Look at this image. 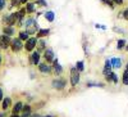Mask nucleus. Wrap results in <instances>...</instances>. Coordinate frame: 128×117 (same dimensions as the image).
Instances as JSON below:
<instances>
[{
    "instance_id": "obj_1",
    "label": "nucleus",
    "mask_w": 128,
    "mask_h": 117,
    "mask_svg": "<svg viewBox=\"0 0 128 117\" xmlns=\"http://www.w3.org/2000/svg\"><path fill=\"white\" fill-rule=\"evenodd\" d=\"M80 80H81V72L76 67H72L70 68V85H72V88H76L80 84Z\"/></svg>"
},
{
    "instance_id": "obj_2",
    "label": "nucleus",
    "mask_w": 128,
    "mask_h": 117,
    "mask_svg": "<svg viewBox=\"0 0 128 117\" xmlns=\"http://www.w3.org/2000/svg\"><path fill=\"white\" fill-rule=\"evenodd\" d=\"M51 86L52 89H55V90H64L67 86V80L64 79V77H58V79H54L51 81Z\"/></svg>"
},
{
    "instance_id": "obj_3",
    "label": "nucleus",
    "mask_w": 128,
    "mask_h": 117,
    "mask_svg": "<svg viewBox=\"0 0 128 117\" xmlns=\"http://www.w3.org/2000/svg\"><path fill=\"white\" fill-rule=\"evenodd\" d=\"M37 41H38V39L36 37V36H34V37H30L28 40H26V42H24V50L26 51H34L35 50V48L37 46Z\"/></svg>"
},
{
    "instance_id": "obj_4",
    "label": "nucleus",
    "mask_w": 128,
    "mask_h": 117,
    "mask_svg": "<svg viewBox=\"0 0 128 117\" xmlns=\"http://www.w3.org/2000/svg\"><path fill=\"white\" fill-rule=\"evenodd\" d=\"M10 48H12V50H13L14 53H18V51H20L22 49H24V44H23V41L20 40L19 37H16V39L12 40Z\"/></svg>"
},
{
    "instance_id": "obj_5",
    "label": "nucleus",
    "mask_w": 128,
    "mask_h": 117,
    "mask_svg": "<svg viewBox=\"0 0 128 117\" xmlns=\"http://www.w3.org/2000/svg\"><path fill=\"white\" fill-rule=\"evenodd\" d=\"M17 22H18V16H17V12L4 17V23H5V26H14Z\"/></svg>"
},
{
    "instance_id": "obj_6",
    "label": "nucleus",
    "mask_w": 128,
    "mask_h": 117,
    "mask_svg": "<svg viewBox=\"0 0 128 117\" xmlns=\"http://www.w3.org/2000/svg\"><path fill=\"white\" fill-rule=\"evenodd\" d=\"M10 44H12V39H10V36L4 35V34L0 36V49H8L10 46Z\"/></svg>"
},
{
    "instance_id": "obj_7",
    "label": "nucleus",
    "mask_w": 128,
    "mask_h": 117,
    "mask_svg": "<svg viewBox=\"0 0 128 117\" xmlns=\"http://www.w3.org/2000/svg\"><path fill=\"white\" fill-rule=\"evenodd\" d=\"M44 59H45L46 63L52 65V62H54V59H55V54H54V51H52V49H46L44 51Z\"/></svg>"
},
{
    "instance_id": "obj_8",
    "label": "nucleus",
    "mask_w": 128,
    "mask_h": 117,
    "mask_svg": "<svg viewBox=\"0 0 128 117\" xmlns=\"http://www.w3.org/2000/svg\"><path fill=\"white\" fill-rule=\"evenodd\" d=\"M38 71L41 73H51L52 71V66H50L49 63L44 62V63H38Z\"/></svg>"
},
{
    "instance_id": "obj_9",
    "label": "nucleus",
    "mask_w": 128,
    "mask_h": 117,
    "mask_svg": "<svg viewBox=\"0 0 128 117\" xmlns=\"http://www.w3.org/2000/svg\"><path fill=\"white\" fill-rule=\"evenodd\" d=\"M40 58H41V55H40V53L37 50L36 51H32V54L30 57V63H31V65H34V66H38Z\"/></svg>"
},
{
    "instance_id": "obj_10",
    "label": "nucleus",
    "mask_w": 128,
    "mask_h": 117,
    "mask_svg": "<svg viewBox=\"0 0 128 117\" xmlns=\"http://www.w3.org/2000/svg\"><path fill=\"white\" fill-rule=\"evenodd\" d=\"M52 71H54V73H55L56 76H60L62 73H63V67L59 65L58 58H55L54 62H52Z\"/></svg>"
},
{
    "instance_id": "obj_11",
    "label": "nucleus",
    "mask_w": 128,
    "mask_h": 117,
    "mask_svg": "<svg viewBox=\"0 0 128 117\" xmlns=\"http://www.w3.org/2000/svg\"><path fill=\"white\" fill-rule=\"evenodd\" d=\"M49 34H50V30H49V28H40L37 32H36V37H37V39L46 37Z\"/></svg>"
},
{
    "instance_id": "obj_12",
    "label": "nucleus",
    "mask_w": 128,
    "mask_h": 117,
    "mask_svg": "<svg viewBox=\"0 0 128 117\" xmlns=\"http://www.w3.org/2000/svg\"><path fill=\"white\" fill-rule=\"evenodd\" d=\"M3 34L8 35V36H13L16 34V30L13 26H5V27H3Z\"/></svg>"
},
{
    "instance_id": "obj_13",
    "label": "nucleus",
    "mask_w": 128,
    "mask_h": 117,
    "mask_svg": "<svg viewBox=\"0 0 128 117\" xmlns=\"http://www.w3.org/2000/svg\"><path fill=\"white\" fill-rule=\"evenodd\" d=\"M37 51L38 53H41V51H45L46 50V41L44 40V39H40L38 41H37Z\"/></svg>"
},
{
    "instance_id": "obj_14",
    "label": "nucleus",
    "mask_w": 128,
    "mask_h": 117,
    "mask_svg": "<svg viewBox=\"0 0 128 117\" xmlns=\"http://www.w3.org/2000/svg\"><path fill=\"white\" fill-rule=\"evenodd\" d=\"M10 105H12V99H10L9 97H5V98L3 99V102H2V108H3V111H6Z\"/></svg>"
},
{
    "instance_id": "obj_15",
    "label": "nucleus",
    "mask_w": 128,
    "mask_h": 117,
    "mask_svg": "<svg viewBox=\"0 0 128 117\" xmlns=\"http://www.w3.org/2000/svg\"><path fill=\"white\" fill-rule=\"evenodd\" d=\"M22 108H23V103H22V102H17V103L13 105L12 113H14V114H18L19 112H22Z\"/></svg>"
},
{
    "instance_id": "obj_16",
    "label": "nucleus",
    "mask_w": 128,
    "mask_h": 117,
    "mask_svg": "<svg viewBox=\"0 0 128 117\" xmlns=\"http://www.w3.org/2000/svg\"><path fill=\"white\" fill-rule=\"evenodd\" d=\"M110 62H112L113 68H120L122 67V59L120 58H112Z\"/></svg>"
},
{
    "instance_id": "obj_17",
    "label": "nucleus",
    "mask_w": 128,
    "mask_h": 117,
    "mask_svg": "<svg viewBox=\"0 0 128 117\" xmlns=\"http://www.w3.org/2000/svg\"><path fill=\"white\" fill-rule=\"evenodd\" d=\"M35 3H26V13H28V14H31V13H34L35 10H36V8H35Z\"/></svg>"
},
{
    "instance_id": "obj_18",
    "label": "nucleus",
    "mask_w": 128,
    "mask_h": 117,
    "mask_svg": "<svg viewBox=\"0 0 128 117\" xmlns=\"http://www.w3.org/2000/svg\"><path fill=\"white\" fill-rule=\"evenodd\" d=\"M126 45H127V41H126L124 39H119L118 41H116V49H118V50L124 49V48H126Z\"/></svg>"
},
{
    "instance_id": "obj_19",
    "label": "nucleus",
    "mask_w": 128,
    "mask_h": 117,
    "mask_svg": "<svg viewBox=\"0 0 128 117\" xmlns=\"http://www.w3.org/2000/svg\"><path fill=\"white\" fill-rule=\"evenodd\" d=\"M44 17L46 18L48 22H52V21H54V18H55V14H54V12L49 10V12H46V13L44 14Z\"/></svg>"
},
{
    "instance_id": "obj_20",
    "label": "nucleus",
    "mask_w": 128,
    "mask_h": 117,
    "mask_svg": "<svg viewBox=\"0 0 128 117\" xmlns=\"http://www.w3.org/2000/svg\"><path fill=\"white\" fill-rule=\"evenodd\" d=\"M18 37L22 40V41H26V40L30 39V34L27 32V31H20V32L18 34Z\"/></svg>"
},
{
    "instance_id": "obj_21",
    "label": "nucleus",
    "mask_w": 128,
    "mask_h": 117,
    "mask_svg": "<svg viewBox=\"0 0 128 117\" xmlns=\"http://www.w3.org/2000/svg\"><path fill=\"white\" fill-rule=\"evenodd\" d=\"M100 2H101L102 4H105L106 7H109L110 9H114V8H115V7H114L115 4H114V3L112 2V0H100Z\"/></svg>"
},
{
    "instance_id": "obj_22",
    "label": "nucleus",
    "mask_w": 128,
    "mask_h": 117,
    "mask_svg": "<svg viewBox=\"0 0 128 117\" xmlns=\"http://www.w3.org/2000/svg\"><path fill=\"white\" fill-rule=\"evenodd\" d=\"M76 68H77L80 72H82V71L84 70V62H83V61H78V62L76 63Z\"/></svg>"
},
{
    "instance_id": "obj_23",
    "label": "nucleus",
    "mask_w": 128,
    "mask_h": 117,
    "mask_svg": "<svg viewBox=\"0 0 128 117\" xmlns=\"http://www.w3.org/2000/svg\"><path fill=\"white\" fill-rule=\"evenodd\" d=\"M22 112H23V113H31V105H30V104H23Z\"/></svg>"
},
{
    "instance_id": "obj_24",
    "label": "nucleus",
    "mask_w": 128,
    "mask_h": 117,
    "mask_svg": "<svg viewBox=\"0 0 128 117\" xmlns=\"http://www.w3.org/2000/svg\"><path fill=\"white\" fill-rule=\"evenodd\" d=\"M123 84L124 85H128V71H124L123 72Z\"/></svg>"
},
{
    "instance_id": "obj_25",
    "label": "nucleus",
    "mask_w": 128,
    "mask_h": 117,
    "mask_svg": "<svg viewBox=\"0 0 128 117\" xmlns=\"http://www.w3.org/2000/svg\"><path fill=\"white\" fill-rule=\"evenodd\" d=\"M35 4H36V5H41V7H46V5H48L45 0H36Z\"/></svg>"
},
{
    "instance_id": "obj_26",
    "label": "nucleus",
    "mask_w": 128,
    "mask_h": 117,
    "mask_svg": "<svg viewBox=\"0 0 128 117\" xmlns=\"http://www.w3.org/2000/svg\"><path fill=\"white\" fill-rule=\"evenodd\" d=\"M20 4V0H12V3H10V8L13 7H18Z\"/></svg>"
},
{
    "instance_id": "obj_27",
    "label": "nucleus",
    "mask_w": 128,
    "mask_h": 117,
    "mask_svg": "<svg viewBox=\"0 0 128 117\" xmlns=\"http://www.w3.org/2000/svg\"><path fill=\"white\" fill-rule=\"evenodd\" d=\"M5 4H6V0H0V10L5 7Z\"/></svg>"
},
{
    "instance_id": "obj_28",
    "label": "nucleus",
    "mask_w": 128,
    "mask_h": 117,
    "mask_svg": "<svg viewBox=\"0 0 128 117\" xmlns=\"http://www.w3.org/2000/svg\"><path fill=\"white\" fill-rule=\"evenodd\" d=\"M112 2L114 4H116V5H122L123 4V0H112Z\"/></svg>"
},
{
    "instance_id": "obj_29",
    "label": "nucleus",
    "mask_w": 128,
    "mask_h": 117,
    "mask_svg": "<svg viewBox=\"0 0 128 117\" xmlns=\"http://www.w3.org/2000/svg\"><path fill=\"white\" fill-rule=\"evenodd\" d=\"M123 18H124L126 21H128V9H126L124 12H123Z\"/></svg>"
},
{
    "instance_id": "obj_30",
    "label": "nucleus",
    "mask_w": 128,
    "mask_h": 117,
    "mask_svg": "<svg viewBox=\"0 0 128 117\" xmlns=\"http://www.w3.org/2000/svg\"><path fill=\"white\" fill-rule=\"evenodd\" d=\"M113 82L114 84H118V76H116L115 73H114V76H113Z\"/></svg>"
},
{
    "instance_id": "obj_31",
    "label": "nucleus",
    "mask_w": 128,
    "mask_h": 117,
    "mask_svg": "<svg viewBox=\"0 0 128 117\" xmlns=\"http://www.w3.org/2000/svg\"><path fill=\"white\" fill-rule=\"evenodd\" d=\"M3 99H4V94H3L2 88H0V102H3Z\"/></svg>"
},
{
    "instance_id": "obj_32",
    "label": "nucleus",
    "mask_w": 128,
    "mask_h": 117,
    "mask_svg": "<svg viewBox=\"0 0 128 117\" xmlns=\"http://www.w3.org/2000/svg\"><path fill=\"white\" fill-rule=\"evenodd\" d=\"M95 27H98V28H101V30H105V28H106L105 26H102V25H98V23L95 25Z\"/></svg>"
},
{
    "instance_id": "obj_33",
    "label": "nucleus",
    "mask_w": 128,
    "mask_h": 117,
    "mask_svg": "<svg viewBox=\"0 0 128 117\" xmlns=\"http://www.w3.org/2000/svg\"><path fill=\"white\" fill-rule=\"evenodd\" d=\"M30 117H41L40 114H37V113H34V114H31Z\"/></svg>"
},
{
    "instance_id": "obj_34",
    "label": "nucleus",
    "mask_w": 128,
    "mask_h": 117,
    "mask_svg": "<svg viewBox=\"0 0 128 117\" xmlns=\"http://www.w3.org/2000/svg\"><path fill=\"white\" fill-rule=\"evenodd\" d=\"M10 117H20L19 114H14V113H12V116H10Z\"/></svg>"
},
{
    "instance_id": "obj_35",
    "label": "nucleus",
    "mask_w": 128,
    "mask_h": 117,
    "mask_svg": "<svg viewBox=\"0 0 128 117\" xmlns=\"http://www.w3.org/2000/svg\"><path fill=\"white\" fill-rule=\"evenodd\" d=\"M4 112H5V111H4ZM4 112H2V113H0V117H4V116H5V113H4Z\"/></svg>"
},
{
    "instance_id": "obj_36",
    "label": "nucleus",
    "mask_w": 128,
    "mask_h": 117,
    "mask_svg": "<svg viewBox=\"0 0 128 117\" xmlns=\"http://www.w3.org/2000/svg\"><path fill=\"white\" fill-rule=\"evenodd\" d=\"M124 49H126V50L128 51V42H127V45H126V48H124Z\"/></svg>"
},
{
    "instance_id": "obj_37",
    "label": "nucleus",
    "mask_w": 128,
    "mask_h": 117,
    "mask_svg": "<svg viewBox=\"0 0 128 117\" xmlns=\"http://www.w3.org/2000/svg\"><path fill=\"white\" fill-rule=\"evenodd\" d=\"M44 117H54V116H51V114H48V116H44Z\"/></svg>"
},
{
    "instance_id": "obj_38",
    "label": "nucleus",
    "mask_w": 128,
    "mask_h": 117,
    "mask_svg": "<svg viewBox=\"0 0 128 117\" xmlns=\"http://www.w3.org/2000/svg\"><path fill=\"white\" fill-rule=\"evenodd\" d=\"M126 71H128V63H127V66H126Z\"/></svg>"
},
{
    "instance_id": "obj_39",
    "label": "nucleus",
    "mask_w": 128,
    "mask_h": 117,
    "mask_svg": "<svg viewBox=\"0 0 128 117\" xmlns=\"http://www.w3.org/2000/svg\"><path fill=\"white\" fill-rule=\"evenodd\" d=\"M0 63H2V55H0Z\"/></svg>"
}]
</instances>
